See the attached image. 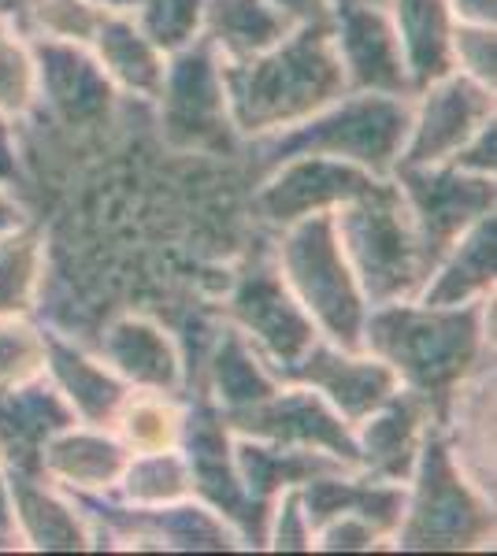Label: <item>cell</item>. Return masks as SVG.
Segmentation results:
<instances>
[{
  "mask_svg": "<svg viewBox=\"0 0 497 556\" xmlns=\"http://www.w3.org/2000/svg\"><path fill=\"white\" fill-rule=\"evenodd\" d=\"M78 513L86 516L97 545L112 549H178V553H223V549H246L238 531L223 516H215L204 501L189 497L164 508H131L120 505L108 493L78 497L71 493Z\"/></svg>",
  "mask_w": 497,
  "mask_h": 556,
  "instance_id": "7",
  "label": "cell"
},
{
  "mask_svg": "<svg viewBox=\"0 0 497 556\" xmlns=\"http://www.w3.org/2000/svg\"><path fill=\"white\" fill-rule=\"evenodd\" d=\"M497 282V215L486 212L460 235L431 267L415 301L423 304H472L494 293Z\"/></svg>",
  "mask_w": 497,
  "mask_h": 556,
  "instance_id": "25",
  "label": "cell"
},
{
  "mask_svg": "<svg viewBox=\"0 0 497 556\" xmlns=\"http://www.w3.org/2000/svg\"><path fill=\"white\" fill-rule=\"evenodd\" d=\"M45 290V235L34 223L0 230V316H34Z\"/></svg>",
  "mask_w": 497,
  "mask_h": 556,
  "instance_id": "32",
  "label": "cell"
},
{
  "mask_svg": "<svg viewBox=\"0 0 497 556\" xmlns=\"http://www.w3.org/2000/svg\"><path fill=\"white\" fill-rule=\"evenodd\" d=\"M26 215H23V204L15 201V193L8 190L4 182H0V230H8V227H15V223H23Z\"/></svg>",
  "mask_w": 497,
  "mask_h": 556,
  "instance_id": "44",
  "label": "cell"
},
{
  "mask_svg": "<svg viewBox=\"0 0 497 556\" xmlns=\"http://www.w3.org/2000/svg\"><path fill=\"white\" fill-rule=\"evenodd\" d=\"M97 356L131 390H186V361L175 338L149 316H120L104 327Z\"/></svg>",
  "mask_w": 497,
  "mask_h": 556,
  "instance_id": "21",
  "label": "cell"
},
{
  "mask_svg": "<svg viewBox=\"0 0 497 556\" xmlns=\"http://www.w3.org/2000/svg\"><path fill=\"white\" fill-rule=\"evenodd\" d=\"M394 549H494V501L457 468L438 424L431 427L412 479L405 482V513L394 531Z\"/></svg>",
  "mask_w": 497,
  "mask_h": 556,
  "instance_id": "4",
  "label": "cell"
},
{
  "mask_svg": "<svg viewBox=\"0 0 497 556\" xmlns=\"http://www.w3.org/2000/svg\"><path fill=\"white\" fill-rule=\"evenodd\" d=\"M0 531L12 538V523H8V475H4V464H0ZM15 542V538H12Z\"/></svg>",
  "mask_w": 497,
  "mask_h": 556,
  "instance_id": "45",
  "label": "cell"
},
{
  "mask_svg": "<svg viewBox=\"0 0 497 556\" xmlns=\"http://www.w3.org/2000/svg\"><path fill=\"white\" fill-rule=\"evenodd\" d=\"M152 101L171 149L215 152L238 138L231 123L227 86H223V60L201 38L171 52Z\"/></svg>",
  "mask_w": 497,
  "mask_h": 556,
  "instance_id": "8",
  "label": "cell"
},
{
  "mask_svg": "<svg viewBox=\"0 0 497 556\" xmlns=\"http://www.w3.org/2000/svg\"><path fill=\"white\" fill-rule=\"evenodd\" d=\"M183 427H186L183 393H164V390H126L123 405L112 419L115 438L131 453L178 450Z\"/></svg>",
  "mask_w": 497,
  "mask_h": 556,
  "instance_id": "31",
  "label": "cell"
},
{
  "mask_svg": "<svg viewBox=\"0 0 497 556\" xmlns=\"http://www.w3.org/2000/svg\"><path fill=\"white\" fill-rule=\"evenodd\" d=\"M364 349L405 390L420 393L442 424L449 393L483 361H494V293L472 304L394 301L368 312Z\"/></svg>",
  "mask_w": 497,
  "mask_h": 556,
  "instance_id": "1",
  "label": "cell"
},
{
  "mask_svg": "<svg viewBox=\"0 0 497 556\" xmlns=\"http://www.w3.org/2000/svg\"><path fill=\"white\" fill-rule=\"evenodd\" d=\"M227 327L238 330L257 349L278 379L290 375V367L320 342V330L309 312L297 304L290 286L283 282L271 253L252 256L238 271L227 298Z\"/></svg>",
  "mask_w": 497,
  "mask_h": 556,
  "instance_id": "9",
  "label": "cell"
},
{
  "mask_svg": "<svg viewBox=\"0 0 497 556\" xmlns=\"http://www.w3.org/2000/svg\"><path fill=\"white\" fill-rule=\"evenodd\" d=\"M45 375V323L34 316H0V393Z\"/></svg>",
  "mask_w": 497,
  "mask_h": 556,
  "instance_id": "36",
  "label": "cell"
},
{
  "mask_svg": "<svg viewBox=\"0 0 497 556\" xmlns=\"http://www.w3.org/2000/svg\"><path fill=\"white\" fill-rule=\"evenodd\" d=\"M409 134L397 167H435L449 164L468 138L497 115V89L449 71L412 93ZM394 167V172H397Z\"/></svg>",
  "mask_w": 497,
  "mask_h": 556,
  "instance_id": "11",
  "label": "cell"
},
{
  "mask_svg": "<svg viewBox=\"0 0 497 556\" xmlns=\"http://www.w3.org/2000/svg\"><path fill=\"white\" fill-rule=\"evenodd\" d=\"M334 230L372 308L412 301L423 290L427 260L394 175L334 208Z\"/></svg>",
  "mask_w": 497,
  "mask_h": 556,
  "instance_id": "3",
  "label": "cell"
},
{
  "mask_svg": "<svg viewBox=\"0 0 497 556\" xmlns=\"http://www.w3.org/2000/svg\"><path fill=\"white\" fill-rule=\"evenodd\" d=\"M45 379L57 386L78 424L89 427H112L115 412L131 390L101 356L71 342L57 327H45Z\"/></svg>",
  "mask_w": 497,
  "mask_h": 556,
  "instance_id": "22",
  "label": "cell"
},
{
  "mask_svg": "<svg viewBox=\"0 0 497 556\" xmlns=\"http://www.w3.org/2000/svg\"><path fill=\"white\" fill-rule=\"evenodd\" d=\"M0 545H15V542H12V538H8L4 531H0Z\"/></svg>",
  "mask_w": 497,
  "mask_h": 556,
  "instance_id": "48",
  "label": "cell"
},
{
  "mask_svg": "<svg viewBox=\"0 0 497 556\" xmlns=\"http://www.w3.org/2000/svg\"><path fill=\"white\" fill-rule=\"evenodd\" d=\"M278 375L260 361V353L234 327H223L220 342L208 361V390L204 397L212 401L223 416H234L241 408H252L257 401L271 397L278 390Z\"/></svg>",
  "mask_w": 497,
  "mask_h": 556,
  "instance_id": "30",
  "label": "cell"
},
{
  "mask_svg": "<svg viewBox=\"0 0 497 556\" xmlns=\"http://www.w3.org/2000/svg\"><path fill=\"white\" fill-rule=\"evenodd\" d=\"M104 8L94 0H23L15 26L30 41H63V45H89L97 26L104 23Z\"/></svg>",
  "mask_w": 497,
  "mask_h": 556,
  "instance_id": "34",
  "label": "cell"
},
{
  "mask_svg": "<svg viewBox=\"0 0 497 556\" xmlns=\"http://www.w3.org/2000/svg\"><path fill=\"white\" fill-rule=\"evenodd\" d=\"M390 545V534L378 531L372 519L338 513L327 516L312 527V549L323 553H368V549H383Z\"/></svg>",
  "mask_w": 497,
  "mask_h": 556,
  "instance_id": "40",
  "label": "cell"
},
{
  "mask_svg": "<svg viewBox=\"0 0 497 556\" xmlns=\"http://www.w3.org/2000/svg\"><path fill=\"white\" fill-rule=\"evenodd\" d=\"M412 93L453 71V12L446 0H386Z\"/></svg>",
  "mask_w": 497,
  "mask_h": 556,
  "instance_id": "28",
  "label": "cell"
},
{
  "mask_svg": "<svg viewBox=\"0 0 497 556\" xmlns=\"http://www.w3.org/2000/svg\"><path fill=\"white\" fill-rule=\"evenodd\" d=\"M435 424L438 419L427 401L401 386L390 401H383L372 416H364L357 427H352L357 471H364L368 479L405 486V482L412 479L420 450Z\"/></svg>",
  "mask_w": 497,
  "mask_h": 556,
  "instance_id": "17",
  "label": "cell"
},
{
  "mask_svg": "<svg viewBox=\"0 0 497 556\" xmlns=\"http://www.w3.org/2000/svg\"><path fill=\"white\" fill-rule=\"evenodd\" d=\"M94 4H101L104 12H123V15H131L134 8L141 4V0H94Z\"/></svg>",
  "mask_w": 497,
  "mask_h": 556,
  "instance_id": "46",
  "label": "cell"
},
{
  "mask_svg": "<svg viewBox=\"0 0 497 556\" xmlns=\"http://www.w3.org/2000/svg\"><path fill=\"white\" fill-rule=\"evenodd\" d=\"M297 26V20L275 0H204L201 41L223 64H246L268 52Z\"/></svg>",
  "mask_w": 497,
  "mask_h": 556,
  "instance_id": "26",
  "label": "cell"
},
{
  "mask_svg": "<svg viewBox=\"0 0 497 556\" xmlns=\"http://www.w3.org/2000/svg\"><path fill=\"white\" fill-rule=\"evenodd\" d=\"M86 49L94 52L97 67L104 71V78L120 97H138V101L157 97L167 56L141 34L134 15L108 12Z\"/></svg>",
  "mask_w": 497,
  "mask_h": 556,
  "instance_id": "27",
  "label": "cell"
},
{
  "mask_svg": "<svg viewBox=\"0 0 497 556\" xmlns=\"http://www.w3.org/2000/svg\"><path fill=\"white\" fill-rule=\"evenodd\" d=\"M375 182L378 175L352 167L346 160L297 152L268 167L264 186L257 190V215L271 230H283L297 219L341 208L352 197L372 190Z\"/></svg>",
  "mask_w": 497,
  "mask_h": 556,
  "instance_id": "14",
  "label": "cell"
},
{
  "mask_svg": "<svg viewBox=\"0 0 497 556\" xmlns=\"http://www.w3.org/2000/svg\"><path fill=\"white\" fill-rule=\"evenodd\" d=\"M120 505L131 508H164L194 497V475L183 450H160V453H131L126 468L108 493Z\"/></svg>",
  "mask_w": 497,
  "mask_h": 556,
  "instance_id": "33",
  "label": "cell"
},
{
  "mask_svg": "<svg viewBox=\"0 0 497 556\" xmlns=\"http://www.w3.org/2000/svg\"><path fill=\"white\" fill-rule=\"evenodd\" d=\"M283 382L312 386L349 427H357L360 419L372 416L383 401H390L401 390L397 375L375 353H368V349H341L327 342V338H320L290 367V375Z\"/></svg>",
  "mask_w": 497,
  "mask_h": 556,
  "instance_id": "16",
  "label": "cell"
},
{
  "mask_svg": "<svg viewBox=\"0 0 497 556\" xmlns=\"http://www.w3.org/2000/svg\"><path fill=\"white\" fill-rule=\"evenodd\" d=\"M30 49L34 75H38V108H49L67 127L101 123L120 93L97 67L94 52L86 45L63 41H30Z\"/></svg>",
  "mask_w": 497,
  "mask_h": 556,
  "instance_id": "19",
  "label": "cell"
},
{
  "mask_svg": "<svg viewBox=\"0 0 497 556\" xmlns=\"http://www.w3.org/2000/svg\"><path fill=\"white\" fill-rule=\"evenodd\" d=\"M234 468H238V479L249 490V497L268 508L283 490H297L331 471H346L349 464L334 460L320 450H297V445L234 434Z\"/></svg>",
  "mask_w": 497,
  "mask_h": 556,
  "instance_id": "29",
  "label": "cell"
},
{
  "mask_svg": "<svg viewBox=\"0 0 497 556\" xmlns=\"http://www.w3.org/2000/svg\"><path fill=\"white\" fill-rule=\"evenodd\" d=\"M223 86L234 130L249 141L290 130L349 93L327 15L297 23L246 64H223Z\"/></svg>",
  "mask_w": 497,
  "mask_h": 556,
  "instance_id": "2",
  "label": "cell"
},
{
  "mask_svg": "<svg viewBox=\"0 0 497 556\" xmlns=\"http://www.w3.org/2000/svg\"><path fill=\"white\" fill-rule=\"evenodd\" d=\"M8 475V523L15 545L34 553H86L94 549V531L71 501V493L52 486L41 471L4 468Z\"/></svg>",
  "mask_w": 497,
  "mask_h": 556,
  "instance_id": "18",
  "label": "cell"
},
{
  "mask_svg": "<svg viewBox=\"0 0 497 556\" xmlns=\"http://www.w3.org/2000/svg\"><path fill=\"white\" fill-rule=\"evenodd\" d=\"M438 430L457 468L494 501V361H483L449 393Z\"/></svg>",
  "mask_w": 497,
  "mask_h": 556,
  "instance_id": "23",
  "label": "cell"
},
{
  "mask_svg": "<svg viewBox=\"0 0 497 556\" xmlns=\"http://www.w3.org/2000/svg\"><path fill=\"white\" fill-rule=\"evenodd\" d=\"M457 23H486L497 26V0H446Z\"/></svg>",
  "mask_w": 497,
  "mask_h": 556,
  "instance_id": "43",
  "label": "cell"
},
{
  "mask_svg": "<svg viewBox=\"0 0 497 556\" xmlns=\"http://www.w3.org/2000/svg\"><path fill=\"white\" fill-rule=\"evenodd\" d=\"M409 101L412 97L349 89L305 123L283 134H271V138H257L252 146L268 167L275 160L297 156V152H312V156L346 160V164L364 167L378 178H390L397 160H401L405 134H409Z\"/></svg>",
  "mask_w": 497,
  "mask_h": 556,
  "instance_id": "6",
  "label": "cell"
},
{
  "mask_svg": "<svg viewBox=\"0 0 497 556\" xmlns=\"http://www.w3.org/2000/svg\"><path fill=\"white\" fill-rule=\"evenodd\" d=\"M178 450L186 453L189 475H194V497L204 501L215 516H223L238 531L246 549H264L268 508L249 497L234 468V434L223 424L220 408L208 397L186 401V427Z\"/></svg>",
  "mask_w": 497,
  "mask_h": 556,
  "instance_id": "10",
  "label": "cell"
},
{
  "mask_svg": "<svg viewBox=\"0 0 497 556\" xmlns=\"http://www.w3.org/2000/svg\"><path fill=\"white\" fill-rule=\"evenodd\" d=\"M264 549H275V553H309L312 549V523H309V513H305L301 493L297 490H283L268 505Z\"/></svg>",
  "mask_w": 497,
  "mask_h": 556,
  "instance_id": "39",
  "label": "cell"
},
{
  "mask_svg": "<svg viewBox=\"0 0 497 556\" xmlns=\"http://www.w3.org/2000/svg\"><path fill=\"white\" fill-rule=\"evenodd\" d=\"M131 15L141 26V34L164 56H171V52L186 49V45L201 38L204 0H141Z\"/></svg>",
  "mask_w": 497,
  "mask_h": 556,
  "instance_id": "37",
  "label": "cell"
},
{
  "mask_svg": "<svg viewBox=\"0 0 497 556\" xmlns=\"http://www.w3.org/2000/svg\"><path fill=\"white\" fill-rule=\"evenodd\" d=\"M67 424H78L67 401L49 379H34L20 390L0 393V464L20 471H38V453L45 438Z\"/></svg>",
  "mask_w": 497,
  "mask_h": 556,
  "instance_id": "24",
  "label": "cell"
},
{
  "mask_svg": "<svg viewBox=\"0 0 497 556\" xmlns=\"http://www.w3.org/2000/svg\"><path fill=\"white\" fill-rule=\"evenodd\" d=\"M0 182L8 190H20L23 186V160H20V146H15V119L0 115Z\"/></svg>",
  "mask_w": 497,
  "mask_h": 556,
  "instance_id": "42",
  "label": "cell"
},
{
  "mask_svg": "<svg viewBox=\"0 0 497 556\" xmlns=\"http://www.w3.org/2000/svg\"><path fill=\"white\" fill-rule=\"evenodd\" d=\"M453 71L497 89V26L486 23L453 26Z\"/></svg>",
  "mask_w": 497,
  "mask_h": 556,
  "instance_id": "38",
  "label": "cell"
},
{
  "mask_svg": "<svg viewBox=\"0 0 497 556\" xmlns=\"http://www.w3.org/2000/svg\"><path fill=\"white\" fill-rule=\"evenodd\" d=\"M20 8H23V0H0V15H4V20H15Z\"/></svg>",
  "mask_w": 497,
  "mask_h": 556,
  "instance_id": "47",
  "label": "cell"
},
{
  "mask_svg": "<svg viewBox=\"0 0 497 556\" xmlns=\"http://www.w3.org/2000/svg\"><path fill=\"white\" fill-rule=\"evenodd\" d=\"M30 112H38L34 49L20 26L0 15V115L20 123Z\"/></svg>",
  "mask_w": 497,
  "mask_h": 556,
  "instance_id": "35",
  "label": "cell"
},
{
  "mask_svg": "<svg viewBox=\"0 0 497 556\" xmlns=\"http://www.w3.org/2000/svg\"><path fill=\"white\" fill-rule=\"evenodd\" d=\"M327 23H331L334 52H338V60H341L349 89L412 97L409 67H405L401 45H397L386 4L331 0Z\"/></svg>",
  "mask_w": 497,
  "mask_h": 556,
  "instance_id": "15",
  "label": "cell"
},
{
  "mask_svg": "<svg viewBox=\"0 0 497 556\" xmlns=\"http://www.w3.org/2000/svg\"><path fill=\"white\" fill-rule=\"evenodd\" d=\"M131 460V450L115 438L112 427L67 424L52 438H45L38 453V471L52 486L78 497L112 493Z\"/></svg>",
  "mask_w": 497,
  "mask_h": 556,
  "instance_id": "20",
  "label": "cell"
},
{
  "mask_svg": "<svg viewBox=\"0 0 497 556\" xmlns=\"http://www.w3.org/2000/svg\"><path fill=\"white\" fill-rule=\"evenodd\" d=\"M271 260L297 304L309 312L320 338L341 349H364V323L372 304L341 253L334 212L309 215V219L275 230Z\"/></svg>",
  "mask_w": 497,
  "mask_h": 556,
  "instance_id": "5",
  "label": "cell"
},
{
  "mask_svg": "<svg viewBox=\"0 0 497 556\" xmlns=\"http://www.w3.org/2000/svg\"><path fill=\"white\" fill-rule=\"evenodd\" d=\"M449 164L468 175H486V178L497 175V115L468 138V146L460 149Z\"/></svg>",
  "mask_w": 497,
  "mask_h": 556,
  "instance_id": "41",
  "label": "cell"
},
{
  "mask_svg": "<svg viewBox=\"0 0 497 556\" xmlns=\"http://www.w3.org/2000/svg\"><path fill=\"white\" fill-rule=\"evenodd\" d=\"M223 424L231 427V434L297 445V450H320L334 456V460L357 468L352 427L305 382H278V390L271 397L257 401L252 408L234 412V416H223Z\"/></svg>",
  "mask_w": 497,
  "mask_h": 556,
  "instance_id": "13",
  "label": "cell"
},
{
  "mask_svg": "<svg viewBox=\"0 0 497 556\" xmlns=\"http://www.w3.org/2000/svg\"><path fill=\"white\" fill-rule=\"evenodd\" d=\"M394 182H397V190H401L405 204H409L415 235H420V245H423V260H427V275H431V267L438 264V256L446 253L475 219L494 212V204H497L494 178L468 175L453 164L397 167Z\"/></svg>",
  "mask_w": 497,
  "mask_h": 556,
  "instance_id": "12",
  "label": "cell"
}]
</instances>
